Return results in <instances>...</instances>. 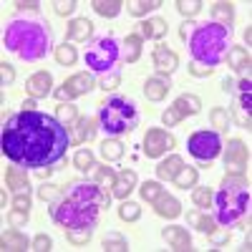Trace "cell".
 <instances>
[{
	"label": "cell",
	"instance_id": "30",
	"mask_svg": "<svg viewBox=\"0 0 252 252\" xmlns=\"http://www.w3.org/2000/svg\"><path fill=\"white\" fill-rule=\"evenodd\" d=\"M166 33V20L164 18H149L141 23V35L144 38H161Z\"/></svg>",
	"mask_w": 252,
	"mask_h": 252
},
{
	"label": "cell",
	"instance_id": "44",
	"mask_svg": "<svg viewBox=\"0 0 252 252\" xmlns=\"http://www.w3.org/2000/svg\"><path fill=\"white\" fill-rule=\"evenodd\" d=\"M161 192H164V187H161L159 182H144V187H141V199L154 202Z\"/></svg>",
	"mask_w": 252,
	"mask_h": 252
},
{
	"label": "cell",
	"instance_id": "8",
	"mask_svg": "<svg viewBox=\"0 0 252 252\" xmlns=\"http://www.w3.org/2000/svg\"><path fill=\"white\" fill-rule=\"evenodd\" d=\"M189 154L202 164H212L222 154V136L217 131H194L189 136Z\"/></svg>",
	"mask_w": 252,
	"mask_h": 252
},
{
	"label": "cell",
	"instance_id": "39",
	"mask_svg": "<svg viewBox=\"0 0 252 252\" xmlns=\"http://www.w3.org/2000/svg\"><path fill=\"white\" fill-rule=\"evenodd\" d=\"M91 235H94V227H76V229L66 232L68 242H73V245H86L91 240Z\"/></svg>",
	"mask_w": 252,
	"mask_h": 252
},
{
	"label": "cell",
	"instance_id": "10",
	"mask_svg": "<svg viewBox=\"0 0 252 252\" xmlns=\"http://www.w3.org/2000/svg\"><path fill=\"white\" fill-rule=\"evenodd\" d=\"M247 159H250V149L245 146L242 139H232L227 144V152H224V166H227V174H237L242 177L247 169Z\"/></svg>",
	"mask_w": 252,
	"mask_h": 252
},
{
	"label": "cell",
	"instance_id": "45",
	"mask_svg": "<svg viewBox=\"0 0 252 252\" xmlns=\"http://www.w3.org/2000/svg\"><path fill=\"white\" fill-rule=\"evenodd\" d=\"M73 164H76V169H81V172H89V166L94 164V154H91L89 149H81V152H76Z\"/></svg>",
	"mask_w": 252,
	"mask_h": 252
},
{
	"label": "cell",
	"instance_id": "52",
	"mask_svg": "<svg viewBox=\"0 0 252 252\" xmlns=\"http://www.w3.org/2000/svg\"><path fill=\"white\" fill-rule=\"evenodd\" d=\"M197 26H199V23H194V20H184V23H182V28H179V35H182V40H189V38H192V33L197 31Z\"/></svg>",
	"mask_w": 252,
	"mask_h": 252
},
{
	"label": "cell",
	"instance_id": "25",
	"mask_svg": "<svg viewBox=\"0 0 252 252\" xmlns=\"http://www.w3.org/2000/svg\"><path fill=\"white\" fill-rule=\"evenodd\" d=\"M174 109H177L182 116H194V114L202 111V101H199L197 96H192V94H184V96H179V98L174 101Z\"/></svg>",
	"mask_w": 252,
	"mask_h": 252
},
{
	"label": "cell",
	"instance_id": "36",
	"mask_svg": "<svg viewBox=\"0 0 252 252\" xmlns=\"http://www.w3.org/2000/svg\"><path fill=\"white\" fill-rule=\"evenodd\" d=\"M76 58H78V53H76V48L71 43H63V46L56 48V61L61 63V66H73Z\"/></svg>",
	"mask_w": 252,
	"mask_h": 252
},
{
	"label": "cell",
	"instance_id": "32",
	"mask_svg": "<svg viewBox=\"0 0 252 252\" xmlns=\"http://www.w3.org/2000/svg\"><path fill=\"white\" fill-rule=\"evenodd\" d=\"M101 154H103V159H106V161H119L124 157V144L116 141V139H106V141L101 144Z\"/></svg>",
	"mask_w": 252,
	"mask_h": 252
},
{
	"label": "cell",
	"instance_id": "49",
	"mask_svg": "<svg viewBox=\"0 0 252 252\" xmlns=\"http://www.w3.org/2000/svg\"><path fill=\"white\" fill-rule=\"evenodd\" d=\"M215 68H209V66H202V63H194L192 61V66H189V73L197 76V78H207V76H212Z\"/></svg>",
	"mask_w": 252,
	"mask_h": 252
},
{
	"label": "cell",
	"instance_id": "22",
	"mask_svg": "<svg viewBox=\"0 0 252 252\" xmlns=\"http://www.w3.org/2000/svg\"><path fill=\"white\" fill-rule=\"evenodd\" d=\"M94 134H96V119H76V126H73V141L76 144L91 141Z\"/></svg>",
	"mask_w": 252,
	"mask_h": 252
},
{
	"label": "cell",
	"instance_id": "51",
	"mask_svg": "<svg viewBox=\"0 0 252 252\" xmlns=\"http://www.w3.org/2000/svg\"><path fill=\"white\" fill-rule=\"evenodd\" d=\"M0 76H3V86H10V83L15 81V71H13L10 63L3 61V66H0Z\"/></svg>",
	"mask_w": 252,
	"mask_h": 252
},
{
	"label": "cell",
	"instance_id": "15",
	"mask_svg": "<svg viewBox=\"0 0 252 252\" xmlns=\"http://www.w3.org/2000/svg\"><path fill=\"white\" fill-rule=\"evenodd\" d=\"M154 209H157V215H159V217H166V220H174V217L182 215V204H179V199H174L172 194H166V192H161V194L154 199Z\"/></svg>",
	"mask_w": 252,
	"mask_h": 252
},
{
	"label": "cell",
	"instance_id": "46",
	"mask_svg": "<svg viewBox=\"0 0 252 252\" xmlns=\"http://www.w3.org/2000/svg\"><path fill=\"white\" fill-rule=\"evenodd\" d=\"M119 83H121V76H119L116 71H111V73H106V76H101V83H98V86H101L103 91H114Z\"/></svg>",
	"mask_w": 252,
	"mask_h": 252
},
{
	"label": "cell",
	"instance_id": "35",
	"mask_svg": "<svg viewBox=\"0 0 252 252\" xmlns=\"http://www.w3.org/2000/svg\"><path fill=\"white\" fill-rule=\"evenodd\" d=\"M103 250L106 252H126L129 250V242L116 232H106V237H103Z\"/></svg>",
	"mask_w": 252,
	"mask_h": 252
},
{
	"label": "cell",
	"instance_id": "50",
	"mask_svg": "<svg viewBox=\"0 0 252 252\" xmlns=\"http://www.w3.org/2000/svg\"><path fill=\"white\" fill-rule=\"evenodd\" d=\"M8 220H10V224H15V227H18V224H26V222H28V212H26V209H15V207H13V212L8 215Z\"/></svg>",
	"mask_w": 252,
	"mask_h": 252
},
{
	"label": "cell",
	"instance_id": "57",
	"mask_svg": "<svg viewBox=\"0 0 252 252\" xmlns=\"http://www.w3.org/2000/svg\"><path fill=\"white\" fill-rule=\"evenodd\" d=\"M237 86H240V94H245V91H252V81H250V76H247V78H242V81L237 83Z\"/></svg>",
	"mask_w": 252,
	"mask_h": 252
},
{
	"label": "cell",
	"instance_id": "21",
	"mask_svg": "<svg viewBox=\"0 0 252 252\" xmlns=\"http://www.w3.org/2000/svg\"><path fill=\"white\" fill-rule=\"evenodd\" d=\"M224 61L229 63V68H232V71H250V63H252L250 53H247L242 46H232Z\"/></svg>",
	"mask_w": 252,
	"mask_h": 252
},
{
	"label": "cell",
	"instance_id": "2",
	"mask_svg": "<svg viewBox=\"0 0 252 252\" xmlns=\"http://www.w3.org/2000/svg\"><path fill=\"white\" fill-rule=\"evenodd\" d=\"M109 207L106 189L96 182H76L66 194L51 202V217L61 227H94L98 222V212Z\"/></svg>",
	"mask_w": 252,
	"mask_h": 252
},
{
	"label": "cell",
	"instance_id": "53",
	"mask_svg": "<svg viewBox=\"0 0 252 252\" xmlns=\"http://www.w3.org/2000/svg\"><path fill=\"white\" fill-rule=\"evenodd\" d=\"M13 207H15V209H26V212H28V207H31V194H28V192H20V194H15Z\"/></svg>",
	"mask_w": 252,
	"mask_h": 252
},
{
	"label": "cell",
	"instance_id": "17",
	"mask_svg": "<svg viewBox=\"0 0 252 252\" xmlns=\"http://www.w3.org/2000/svg\"><path fill=\"white\" fill-rule=\"evenodd\" d=\"M161 237L169 242L174 250H189L192 247V237H189V232L184 227H166L161 232Z\"/></svg>",
	"mask_w": 252,
	"mask_h": 252
},
{
	"label": "cell",
	"instance_id": "42",
	"mask_svg": "<svg viewBox=\"0 0 252 252\" xmlns=\"http://www.w3.org/2000/svg\"><path fill=\"white\" fill-rule=\"evenodd\" d=\"M177 10L189 20L192 15H197V13L202 10V3H199V0H179V3H177Z\"/></svg>",
	"mask_w": 252,
	"mask_h": 252
},
{
	"label": "cell",
	"instance_id": "9",
	"mask_svg": "<svg viewBox=\"0 0 252 252\" xmlns=\"http://www.w3.org/2000/svg\"><path fill=\"white\" fill-rule=\"evenodd\" d=\"M174 146H177V139L164 129H149L144 136V152L149 159H159L161 154L174 149Z\"/></svg>",
	"mask_w": 252,
	"mask_h": 252
},
{
	"label": "cell",
	"instance_id": "1",
	"mask_svg": "<svg viewBox=\"0 0 252 252\" xmlns=\"http://www.w3.org/2000/svg\"><path fill=\"white\" fill-rule=\"evenodd\" d=\"M68 129L56 116L20 111L3 129V152L18 166H53L68 149Z\"/></svg>",
	"mask_w": 252,
	"mask_h": 252
},
{
	"label": "cell",
	"instance_id": "29",
	"mask_svg": "<svg viewBox=\"0 0 252 252\" xmlns=\"http://www.w3.org/2000/svg\"><path fill=\"white\" fill-rule=\"evenodd\" d=\"M141 43H144V38L141 35H136V33H131V35H126V48H124V58H126V63H136L139 61V56H141Z\"/></svg>",
	"mask_w": 252,
	"mask_h": 252
},
{
	"label": "cell",
	"instance_id": "48",
	"mask_svg": "<svg viewBox=\"0 0 252 252\" xmlns=\"http://www.w3.org/2000/svg\"><path fill=\"white\" fill-rule=\"evenodd\" d=\"M53 247V240L48 237V235H38L35 240H33V250L35 252H48Z\"/></svg>",
	"mask_w": 252,
	"mask_h": 252
},
{
	"label": "cell",
	"instance_id": "14",
	"mask_svg": "<svg viewBox=\"0 0 252 252\" xmlns=\"http://www.w3.org/2000/svg\"><path fill=\"white\" fill-rule=\"evenodd\" d=\"M136 172L134 169H124L121 174H116V182H114V187H111V192H114V197H119V199H126L131 192H134V187H136Z\"/></svg>",
	"mask_w": 252,
	"mask_h": 252
},
{
	"label": "cell",
	"instance_id": "24",
	"mask_svg": "<svg viewBox=\"0 0 252 252\" xmlns=\"http://www.w3.org/2000/svg\"><path fill=\"white\" fill-rule=\"evenodd\" d=\"M91 33H94V23L89 18H76L68 26V40H76V43L78 40H89Z\"/></svg>",
	"mask_w": 252,
	"mask_h": 252
},
{
	"label": "cell",
	"instance_id": "33",
	"mask_svg": "<svg viewBox=\"0 0 252 252\" xmlns=\"http://www.w3.org/2000/svg\"><path fill=\"white\" fill-rule=\"evenodd\" d=\"M159 5H161V0H134V3H126V10H129L131 15H136V18H141L149 10L159 8Z\"/></svg>",
	"mask_w": 252,
	"mask_h": 252
},
{
	"label": "cell",
	"instance_id": "28",
	"mask_svg": "<svg viewBox=\"0 0 252 252\" xmlns=\"http://www.w3.org/2000/svg\"><path fill=\"white\" fill-rule=\"evenodd\" d=\"M212 15H215L212 23H220V26L229 28L232 20H235V8H232V3H215L212 5Z\"/></svg>",
	"mask_w": 252,
	"mask_h": 252
},
{
	"label": "cell",
	"instance_id": "20",
	"mask_svg": "<svg viewBox=\"0 0 252 252\" xmlns=\"http://www.w3.org/2000/svg\"><path fill=\"white\" fill-rule=\"evenodd\" d=\"M86 174H89L91 182H96L101 187H114V182H116V174H114L111 166H103V164H96V161L89 166Z\"/></svg>",
	"mask_w": 252,
	"mask_h": 252
},
{
	"label": "cell",
	"instance_id": "11",
	"mask_svg": "<svg viewBox=\"0 0 252 252\" xmlns=\"http://www.w3.org/2000/svg\"><path fill=\"white\" fill-rule=\"evenodd\" d=\"M94 86H96V83H94L91 73H76V76H71V78L56 91V98H58L61 103H68V101L76 98V96L89 94Z\"/></svg>",
	"mask_w": 252,
	"mask_h": 252
},
{
	"label": "cell",
	"instance_id": "26",
	"mask_svg": "<svg viewBox=\"0 0 252 252\" xmlns=\"http://www.w3.org/2000/svg\"><path fill=\"white\" fill-rule=\"evenodd\" d=\"M0 245H3L5 252H20V250L28 247V240H26V235L15 232V229H8V232H3V240H0Z\"/></svg>",
	"mask_w": 252,
	"mask_h": 252
},
{
	"label": "cell",
	"instance_id": "43",
	"mask_svg": "<svg viewBox=\"0 0 252 252\" xmlns=\"http://www.w3.org/2000/svg\"><path fill=\"white\" fill-rule=\"evenodd\" d=\"M61 194H63V187H56V184H43V187H38V197L43 199V202H56Z\"/></svg>",
	"mask_w": 252,
	"mask_h": 252
},
{
	"label": "cell",
	"instance_id": "3",
	"mask_svg": "<svg viewBox=\"0 0 252 252\" xmlns=\"http://www.w3.org/2000/svg\"><path fill=\"white\" fill-rule=\"evenodd\" d=\"M3 40H5V48L10 53L20 56L28 63L46 58L51 51V31L40 20H26V18L10 20Z\"/></svg>",
	"mask_w": 252,
	"mask_h": 252
},
{
	"label": "cell",
	"instance_id": "31",
	"mask_svg": "<svg viewBox=\"0 0 252 252\" xmlns=\"http://www.w3.org/2000/svg\"><path fill=\"white\" fill-rule=\"evenodd\" d=\"M94 10L98 13V15H103V18H116L119 13H121V0H94Z\"/></svg>",
	"mask_w": 252,
	"mask_h": 252
},
{
	"label": "cell",
	"instance_id": "37",
	"mask_svg": "<svg viewBox=\"0 0 252 252\" xmlns=\"http://www.w3.org/2000/svg\"><path fill=\"white\" fill-rule=\"evenodd\" d=\"M56 119H58L63 126H66V129H68V126H71V124H76V119H78L76 106H71V103H61V106L56 109Z\"/></svg>",
	"mask_w": 252,
	"mask_h": 252
},
{
	"label": "cell",
	"instance_id": "13",
	"mask_svg": "<svg viewBox=\"0 0 252 252\" xmlns=\"http://www.w3.org/2000/svg\"><path fill=\"white\" fill-rule=\"evenodd\" d=\"M51 86H53V78L48 71H40V73H33L28 81H26V91L33 96V98H43L51 94Z\"/></svg>",
	"mask_w": 252,
	"mask_h": 252
},
{
	"label": "cell",
	"instance_id": "4",
	"mask_svg": "<svg viewBox=\"0 0 252 252\" xmlns=\"http://www.w3.org/2000/svg\"><path fill=\"white\" fill-rule=\"evenodd\" d=\"M189 53H192L194 63L215 68L227 58L229 48H232V28H224L220 23H204L197 26L192 38L187 40Z\"/></svg>",
	"mask_w": 252,
	"mask_h": 252
},
{
	"label": "cell",
	"instance_id": "34",
	"mask_svg": "<svg viewBox=\"0 0 252 252\" xmlns=\"http://www.w3.org/2000/svg\"><path fill=\"white\" fill-rule=\"evenodd\" d=\"M174 184L182 187V189L194 187L197 184V169H194V166H182V169L177 172V177H174Z\"/></svg>",
	"mask_w": 252,
	"mask_h": 252
},
{
	"label": "cell",
	"instance_id": "7",
	"mask_svg": "<svg viewBox=\"0 0 252 252\" xmlns=\"http://www.w3.org/2000/svg\"><path fill=\"white\" fill-rule=\"evenodd\" d=\"M119 56H121L119 53V43H116V38H111V35L96 38L94 43L86 48V63H89V68L94 73H101V76H106V73L114 71Z\"/></svg>",
	"mask_w": 252,
	"mask_h": 252
},
{
	"label": "cell",
	"instance_id": "18",
	"mask_svg": "<svg viewBox=\"0 0 252 252\" xmlns=\"http://www.w3.org/2000/svg\"><path fill=\"white\" fill-rule=\"evenodd\" d=\"M250 106H252V91H245L240 94L237 103H235V119L242 129H250L252 126V116H250Z\"/></svg>",
	"mask_w": 252,
	"mask_h": 252
},
{
	"label": "cell",
	"instance_id": "16",
	"mask_svg": "<svg viewBox=\"0 0 252 252\" xmlns=\"http://www.w3.org/2000/svg\"><path fill=\"white\" fill-rule=\"evenodd\" d=\"M169 89H172L169 78H166V76H154V78L146 81L144 94H146V98H149V101H161L166 94H169Z\"/></svg>",
	"mask_w": 252,
	"mask_h": 252
},
{
	"label": "cell",
	"instance_id": "6",
	"mask_svg": "<svg viewBox=\"0 0 252 252\" xmlns=\"http://www.w3.org/2000/svg\"><path fill=\"white\" fill-rule=\"evenodd\" d=\"M101 129L111 134V136H121L126 131H134L136 124H139V109L131 98H124V96H114L109 101L101 103Z\"/></svg>",
	"mask_w": 252,
	"mask_h": 252
},
{
	"label": "cell",
	"instance_id": "40",
	"mask_svg": "<svg viewBox=\"0 0 252 252\" xmlns=\"http://www.w3.org/2000/svg\"><path fill=\"white\" fill-rule=\"evenodd\" d=\"M212 199H215V194L209 192L207 187H197L194 192H192V202H194L199 209H207L209 204H212Z\"/></svg>",
	"mask_w": 252,
	"mask_h": 252
},
{
	"label": "cell",
	"instance_id": "58",
	"mask_svg": "<svg viewBox=\"0 0 252 252\" xmlns=\"http://www.w3.org/2000/svg\"><path fill=\"white\" fill-rule=\"evenodd\" d=\"M232 89H235V86H232V81L224 78V81H222V91H232Z\"/></svg>",
	"mask_w": 252,
	"mask_h": 252
},
{
	"label": "cell",
	"instance_id": "56",
	"mask_svg": "<svg viewBox=\"0 0 252 252\" xmlns=\"http://www.w3.org/2000/svg\"><path fill=\"white\" fill-rule=\"evenodd\" d=\"M20 10H38V3L35 0H28V3H15Z\"/></svg>",
	"mask_w": 252,
	"mask_h": 252
},
{
	"label": "cell",
	"instance_id": "54",
	"mask_svg": "<svg viewBox=\"0 0 252 252\" xmlns=\"http://www.w3.org/2000/svg\"><path fill=\"white\" fill-rule=\"evenodd\" d=\"M53 5H56V13H58V15H71V13L76 10V3H73V0H66V3L61 0V3H53Z\"/></svg>",
	"mask_w": 252,
	"mask_h": 252
},
{
	"label": "cell",
	"instance_id": "19",
	"mask_svg": "<svg viewBox=\"0 0 252 252\" xmlns=\"http://www.w3.org/2000/svg\"><path fill=\"white\" fill-rule=\"evenodd\" d=\"M187 222L192 224L194 229H199V232H204V235H209V232H215V229H217L215 220L209 217L204 209H192V212L187 215Z\"/></svg>",
	"mask_w": 252,
	"mask_h": 252
},
{
	"label": "cell",
	"instance_id": "23",
	"mask_svg": "<svg viewBox=\"0 0 252 252\" xmlns=\"http://www.w3.org/2000/svg\"><path fill=\"white\" fill-rule=\"evenodd\" d=\"M5 179H8V187L13 189L15 194H20V192H28V177H26V166H10L8 169V174H5Z\"/></svg>",
	"mask_w": 252,
	"mask_h": 252
},
{
	"label": "cell",
	"instance_id": "41",
	"mask_svg": "<svg viewBox=\"0 0 252 252\" xmlns=\"http://www.w3.org/2000/svg\"><path fill=\"white\" fill-rule=\"evenodd\" d=\"M209 119H212V126H215L217 131H227V126H229V114H227V109H212Z\"/></svg>",
	"mask_w": 252,
	"mask_h": 252
},
{
	"label": "cell",
	"instance_id": "12",
	"mask_svg": "<svg viewBox=\"0 0 252 252\" xmlns=\"http://www.w3.org/2000/svg\"><path fill=\"white\" fill-rule=\"evenodd\" d=\"M179 66V56L174 51H169L166 46H157L154 48V68L161 73V76H169L174 73Z\"/></svg>",
	"mask_w": 252,
	"mask_h": 252
},
{
	"label": "cell",
	"instance_id": "55",
	"mask_svg": "<svg viewBox=\"0 0 252 252\" xmlns=\"http://www.w3.org/2000/svg\"><path fill=\"white\" fill-rule=\"evenodd\" d=\"M209 237H212V245H215V247H220V245H224V242L229 240L227 232H217V229H215V232H209Z\"/></svg>",
	"mask_w": 252,
	"mask_h": 252
},
{
	"label": "cell",
	"instance_id": "59",
	"mask_svg": "<svg viewBox=\"0 0 252 252\" xmlns=\"http://www.w3.org/2000/svg\"><path fill=\"white\" fill-rule=\"evenodd\" d=\"M23 106H26V111H35V109H33V106H35V101H33V98H28V101L23 103Z\"/></svg>",
	"mask_w": 252,
	"mask_h": 252
},
{
	"label": "cell",
	"instance_id": "27",
	"mask_svg": "<svg viewBox=\"0 0 252 252\" xmlns=\"http://www.w3.org/2000/svg\"><path fill=\"white\" fill-rule=\"evenodd\" d=\"M184 166V161H182V157H169V159H164L159 166H157V177L159 179H174L177 177V172Z\"/></svg>",
	"mask_w": 252,
	"mask_h": 252
},
{
	"label": "cell",
	"instance_id": "5",
	"mask_svg": "<svg viewBox=\"0 0 252 252\" xmlns=\"http://www.w3.org/2000/svg\"><path fill=\"white\" fill-rule=\"evenodd\" d=\"M215 207H217V222L224 227L237 224L247 207H250V184L245 177L237 174H227L222 179V187L215 197Z\"/></svg>",
	"mask_w": 252,
	"mask_h": 252
},
{
	"label": "cell",
	"instance_id": "47",
	"mask_svg": "<svg viewBox=\"0 0 252 252\" xmlns=\"http://www.w3.org/2000/svg\"><path fill=\"white\" fill-rule=\"evenodd\" d=\"M182 119H184V116H182L174 106H169V109H166V111L161 114V124H164V126H177Z\"/></svg>",
	"mask_w": 252,
	"mask_h": 252
},
{
	"label": "cell",
	"instance_id": "38",
	"mask_svg": "<svg viewBox=\"0 0 252 252\" xmlns=\"http://www.w3.org/2000/svg\"><path fill=\"white\" fill-rule=\"evenodd\" d=\"M139 215H141V207H139L136 202H126V199H124V204L119 207V217H121L124 222H136Z\"/></svg>",
	"mask_w": 252,
	"mask_h": 252
}]
</instances>
